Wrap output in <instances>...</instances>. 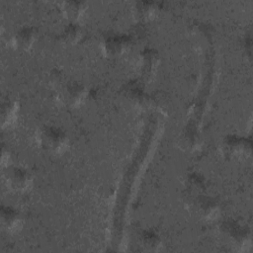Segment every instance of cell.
Masks as SVG:
<instances>
[{
  "label": "cell",
  "mask_w": 253,
  "mask_h": 253,
  "mask_svg": "<svg viewBox=\"0 0 253 253\" xmlns=\"http://www.w3.org/2000/svg\"><path fill=\"white\" fill-rule=\"evenodd\" d=\"M7 181L11 187L17 190H25L31 184L29 173L24 169L16 168L7 175Z\"/></svg>",
  "instance_id": "6da1fadb"
},
{
  "label": "cell",
  "mask_w": 253,
  "mask_h": 253,
  "mask_svg": "<svg viewBox=\"0 0 253 253\" xmlns=\"http://www.w3.org/2000/svg\"><path fill=\"white\" fill-rule=\"evenodd\" d=\"M42 139L46 143V145L54 151L61 150L62 148H64V145L66 143L64 134L53 128L45 130L42 133Z\"/></svg>",
  "instance_id": "7a4b0ae2"
},
{
  "label": "cell",
  "mask_w": 253,
  "mask_h": 253,
  "mask_svg": "<svg viewBox=\"0 0 253 253\" xmlns=\"http://www.w3.org/2000/svg\"><path fill=\"white\" fill-rule=\"evenodd\" d=\"M70 105L78 104L84 97V89L79 84H69L62 95Z\"/></svg>",
  "instance_id": "3957f363"
},
{
  "label": "cell",
  "mask_w": 253,
  "mask_h": 253,
  "mask_svg": "<svg viewBox=\"0 0 253 253\" xmlns=\"http://www.w3.org/2000/svg\"><path fill=\"white\" fill-rule=\"evenodd\" d=\"M2 222L6 225L8 230H15L20 226L22 221L16 211L8 209L7 212H3L2 214Z\"/></svg>",
  "instance_id": "277c9868"
},
{
  "label": "cell",
  "mask_w": 253,
  "mask_h": 253,
  "mask_svg": "<svg viewBox=\"0 0 253 253\" xmlns=\"http://www.w3.org/2000/svg\"><path fill=\"white\" fill-rule=\"evenodd\" d=\"M64 10L69 17L74 19H79L85 12V6L81 2H68L66 3Z\"/></svg>",
  "instance_id": "5b68a950"
},
{
  "label": "cell",
  "mask_w": 253,
  "mask_h": 253,
  "mask_svg": "<svg viewBox=\"0 0 253 253\" xmlns=\"http://www.w3.org/2000/svg\"><path fill=\"white\" fill-rule=\"evenodd\" d=\"M17 41L24 47H27V46L31 45L34 42V33H33V31L32 30H23L20 33V36H19Z\"/></svg>",
  "instance_id": "8992f818"
}]
</instances>
